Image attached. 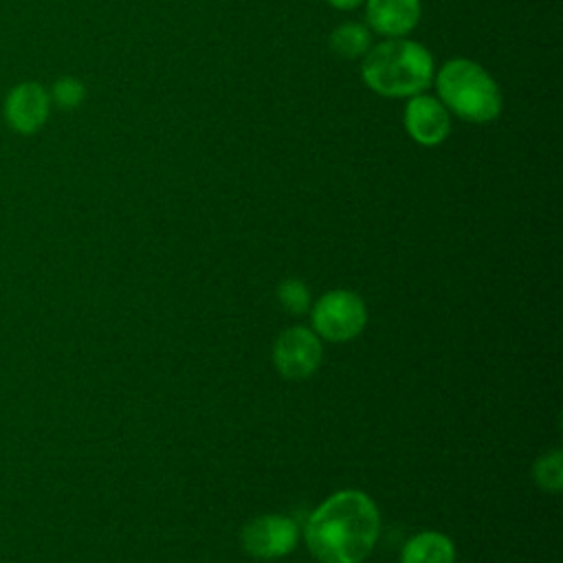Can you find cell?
Masks as SVG:
<instances>
[{
    "label": "cell",
    "instance_id": "6da1fadb",
    "mask_svg": "<svg viewBox=\"0 0 563 563\" xmlns=\"http://www.w3.org/2000/svg\"><path fill=\"white\" fill-rule=\"evenodd\" d=\"M378 510L361 490L328 497L306 523V543L319 563H361L378 539Z\"/></svg>",
    "mask_w": 563,
    "mask_h": 563
},
{
    "label": "cell",
    "instance_id": "7a4b0ae2",
    "mask_svg": "<svg viewBox=\"0 0 563 563\" xmlns=\"http://www.w3.org/2000/svg\"><path fill=\"white\" fill-rule=\"evenodd\" d=\"M435 62L427 46L409 37H387L374 44L361 62L363 84L389 99H409L433 84Z\"/></svg>",
    "mask_w": 563,
    "mask_h": 563
},
{
    "label": "cell",
    "instance_id": "3957f363",
    "mask_svg": "<svg viewBox=\"0 0 563 563\" xmlns=\"http://www.w3.org/2000/svg\"><path fill=\"white\" fill-rule=\"evenodd\" d=\"M438 99L444 108L468 123H490L501 114L504 97L490 73L468 59L453 57L433 75Z\"/></svg>",
    "mask_w": 563,
    "mask_h": 563
},
{
    "label": "cell",
    "instance_id": "277c9868",
    "mask_svg": "<svg viewBox=\"0 0 563 563\" xmlns=\"http://www.w3.org/2000/svg\"><path fill=\"white\" fill-rule=\"evenodd\" d=\"M365 303L350 290L325 292L312 308V325L328 341L341 343L354 339L365 328Z\"/></svg>",
    "mask_w": 563,
    "mask_h": 563
},
{
    "label": "cell",
    "instance_id": "5b68a950",
    "mask_svg": "<svg viewBox=\"0 0 563 563\" xmlns=\"http://www.w3.org/2000/svg\"><path fill=\"white\" fill-rule=\"evenodd\" d=\"M273 363L288 380L308 378L321 363V343L317 334L303 325L284 330L275 341Z\"/></svg>",
    "mask_w": 563,
    "mask_h": 563
},
{
    "label": "cell",
    "instance_id": "8992f818",
    "mask_svg": "<svg viewBox=\"0 0 563 563\" xmlns=\"http://www.w3.org/2000/svg\"><path fill=\"white\" fill-rule=\"evenodd\" d=\"M4 121L18 134H35L51 114V95L40 81H20L4 97Z\"/></svg>",
    "mask_w": 563,
    "mask_h": 563
},
{
    "label": "cell",
    "instance_id": "52a82bcc",
    "mask_svg": "<svg viewBox=\"0 0 563 563\" xmlns=\"http://www.w3.org/2000/svg\"><path fill=\"white\" fill-rule=\"evenodd\" d=\"M297 523L282 515L255 517L242 530V545L255 559H279L297 545Z\"/></svg>",
    "mask_w": 563,
    "mask_h": 563
},
{
    "label": "cell",
    "instance_id": "ba28073f",
    "mask_svg": "<svg viewBox=\"0 0 563 563\" xmlns=\"http://www.w3.org/2000/svg\"><path fill=\"white\" fill-rule=\"evenodd\" d=\"M405 130L422 147H438L451 134V112L438 97L413 95L405 106Z\"/></svg>",
    "mask_w": 563,
    "mask_h": 563
},
{
    "label": "cell",
    "instance_id": "9c48e42d",
    "mask_svg": "<svg viewBox=\"0 0 563 563\" xmlns=\"http://www.w3.org/2000/svg\"><path fill=\"white\" fill-rule=\"evenodd\" d=\"M365 24L385 37L409 35L422 18V0H363Z\"/></svg>",
    "mask_w": 563,
    "mask_h": 563
},
{
    "label": "cell",
    "instance_id": "30bf717a",
    "mask_svg": "<svg viewBox=\"0 0 563 563\" xmlns=\"http://www.w3.org/2000/svg\"><path fill=\"white\" fill-rule=\"evenodd\" d=\"M455 548L440 532H420L411 537L400 554V563H453Z\"/></svg>",
    "mask_w": 563,
    "mask_h": 563
},
{
    "label": "cell",
    "instance_id": "8fae6325",
    "mask_svg": "<svg viewBox=\"0 0 563 563\" xmlns=\"http://www.w3.org/2000/svg\"><path fill=\"white\" fill-rule=\"evenodd\" d=\"M328 46L341 59H363L372 48V31L361 22H343L330 33Z\"/></svg>",
    "mask_w": 563,
    "mask_h": 563
},
{
    "label": "cell",
    "instance_id": "7c38bea8",
    "mask_svg": "<svg viewBox=\"0 0 563 563\" xmlns=\"http://www.w3.org/2000/svg\"><path fill=\"white\" fill-rule=\"evenodd\" d=\"M534 479L543 490L556 493L563 488V455H561V451H550L537 460Z\"/></svg>",
    "mask_w": 563,
    "mask_h": 563
},
{
    "label": "cell",
    "instance_id": "4fadbf2b",
    "mask_svg": "<svg viewBox=\"0 0 563 563\" xmlns=\"http://www.w3.org/2000/svg\"><path fill=\"white\" fill-rule=\"evenodd\" d=\"M51 103L62 110H75L86 99V86L77 77H59L51 88Z\"/></svg>",
    "mask_w": 563,
    "mask_h": 563
},
{
    "label": "cell",
    "instance_id": "5bb4252c",
    "mask_svg": "<svg viewBox=\"0 0 563 563\" xmlns=\"http://www.w3.org/2000/svg\"><path fill=\"white\" fill-rule=\"evenodd\" d=\"M277 297H279L282 306L292 314H301L310 306V292L301 279L282 282L277 288Z\"/></svg>",
    "mask_w": 563,
    "mask_h": 563
},
{
    "label": "cell",
    "instance_id": "9a60e30c",
    "mask_svg": "<svg viewBox=\"0 0 563 563\" xmlns=\"http://www.w3.org/2000/svg\"><path fill=\"white\" fill-rule=\"evenodd\" d=\"M325 2L339 11H350V9H356L358 4H363V0H325Z\"/></svg>",
    "mask_w": 563,
    "mask_h": 563
}]
</instances>
